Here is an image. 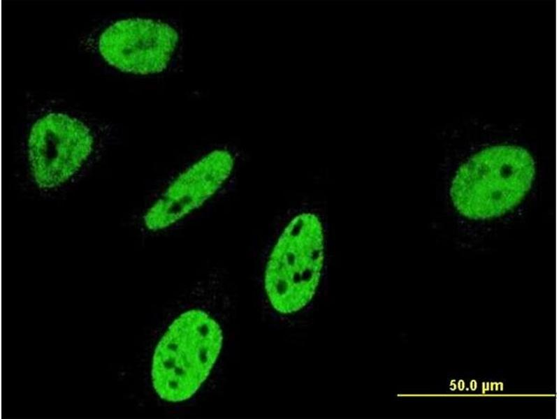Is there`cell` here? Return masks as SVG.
I'll use <instances>...</instances> for the list:
<instances>
[{
    "label": "cell",
    "mask_w": 559,
    "mask_h": 419,
    "mask_svg": "<svg viewBox=\"0 0 559 419\" xmlns=\"http://www.w3.org/2000/svg\"><path fill=\"white\" fill-rule=\"evenodd\" d=\"M219 325L201 310H189L168 327L154 353L152 381L163 399L191 397L209 375L221 350Z\"/></svg>",
    "instance_id": "obj_1"
},
{
    "label": "cell",
    "mask_w": 559,
    "mask_h": 419,
    "mask_svg": "<svg viewBox=\"0 0 559 419\" xmlns=\"http://www.w3.org/2000/svg\"><path fill=\"white\" fill-rule=\"evenodd\" d=\"M233 166V159L226 150L213 151L193 164L147 210V228H164L199 207L224 182Z\"/></svg>",
    "instance_id": "obj_6"
},
{
    "label": "cell",
    "mask_w": 559,
    "mask_h": 419,
    "mask_svg": "<svg viewBox=\"0 0 559 419\" xmlns=\"http://www.w3.org/2000/svg\"><path fill=\"white\" fill-rule=\"evenodd\" d=\"M93 138L80 122L52 113L38 120L29 138V156L36 184L50 189L68 180L92 150Z\"/></svg>",
    "instance_id": "obj_4"
},
{
    "label": "cell",
    "mask_w": 559,
    "mask_h": 419,
    "mask_svg": "<svg viewBox=\"0 0 559 419\" xmlns=\"http://www.w3.org/2000/svg\"><path fill=\"white\" fill-rule=\"evenodd\" d=\"M534 174L533 159L523 148L491 147L460 168L451 196L458 210L467 217L500 216L519 203L529 190Z\"/></svg>",
    "instance_id": "obj_2"
},
{
    "label": "cell",
    "mask_w": 559,
    "mask_h": 419,
    "mask_svg": "<svg viewBox=\"0 0 559 419\" xmlns=\"http://www.w3.org/2000/svg\"><path fill=\"white\" fill-rule=\"evenodd\" d=\"M178 41L170 25L148 19L117 22L101 36L99 51L111 65L127 72L147 74L165 69Z\"/></svg>",
    "instance_id": "obj_5"
},
{
    "label": "cell",
    "mask_w": 559,
    "mask_h": 419,
    "mask_svg": "<svg viewBox=\"0 0 559 419\" xmlns=\"http://www.w3.org/2000/svg\"><path fill=\"white\" fill-rule=\"evenodd\" d=\"M324 259L321 223L312 213L293 219L269 257L265 288L273 308L291 314L303 308L318 286Z\"/></svg>",
    "instance_id": "obj_3"
}]
</instances>
